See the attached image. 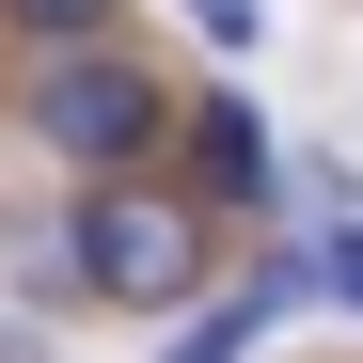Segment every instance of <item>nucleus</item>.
Returning <instances> with one entry per match:
<instances>
[{
  "instance_id": "nucleus-5",
  "label": "nucleus",
  "mask_w": 363,
  "mask_h": 363,
  "mask_svg": "<svg viewBox=\"0 0 363 363\" xmlns=\"http://www.w3.org/2000/svg\"><path fill=\"white\" fill-rule=\"evenodd\" d=\"M0 16H16V32L48 48V64H79V48L111 32V0H0Z\"/></svg>"
},
{
  "instance_id": "nucleus-6",
  "label": "nucleus",
  "mask_w": 363,
  "mask_h": 363,
  "mask_svg": "<svg viewBox=\"0 0 363 363\" xmlns=\"http://www.w3.org/2000/svg\"><path fill=\"white\" fill-rule=\"evenodd\" d=\"M190 32H206V48H253V32H269V0H190Z\"/></svg>"
},
{
  "instance_id": "nucleus-1",
  "label": "nucleus",
  "mask_w": 363,
  "mask_h": 363,
  "mask_svg": "<svg viewBox=\"0 0 363 363\" xmlns=\"http://www.w3.org/2000/svg\"><path fill=\"white\" fill-rule=\"evenodd\" d=\"M64 237H79V284H95V300H127V316H174V300L206 284V221L174 206V190H127V174H111Z\"/></svg>"
},
{
  "instance_id": "nucleus-7",
  "label": "nucleus",
  "mask_w": 363,
  "mask_h": 363,
  "mask_svg": "<svg viewBox=\"0 0 363 363\" xmlns=\"http://www.w3.org/2000/svg\"><path fill=\"white\" fill-rule=\"evenodd\" d=\"M332 300H363V221H347V237H332Z\"/></svg>"
},
{
  "instance_id": "nucleus-3",
  "label": "nucleus",
  "mask_w": 363,
  "mask_h": 363,
  "mask_svg": "<svg viewBox=\"0 0 363 363\" xmlns=\"http://www.w3.org/2000/svg\"><path fill=\"white\" fill-rule=\"evenodd\" d=\"M300 300H332V253H269L253 284H237V300H206V316L190 332H174L158 363H253V332H284L300 316Z\"/></svg>"
},
{
  "instance_id": "nucleus-4",
  "label": "nucleus",
  "mask_w": 363,
  "mask_h": 363,
  "mask_svg": "<svg viewBox=\"0 0 363 363\" xmlns=\"http://www.w3.org/2000/svg\"><path fill=\"white\" fill-rule=\"evenodd\" d=\"M190 143H206V190H221V206H269V190H284V158H269V127H253V111H237V95L206 111Z\"/></svg>"
},
{
  "instance_id": "nucleus-2",
  "label": "nucleus",
  "mask_w": 363,
  "mask_h": 363,
  "mask_svg": "<svg viewBox=\"0 0 363 363\" xmlns=\"http://www.w3.org/2000/svg\"><path fill=\"white\" fill-rule=\"evenodd\" d=\"M32 127L64 143V158H143V143H158V79L79 48V64H48V79H32Z\"/></svg>"
}]
</instances>
